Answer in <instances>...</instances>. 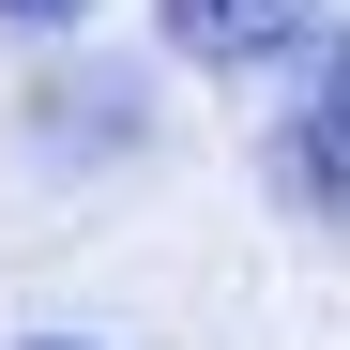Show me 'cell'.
<instances>
[{
    "label": "cell",
    "mask_w": 350,
    "mask_h": 350,
    "mask_svg": "<svg viewBox=\"0 0 350 350\" xmlns=\"http://www.w3.org/2000/svg\"><path fill=\"white\" fill-rule=\"evenodd\" d=\"M274 183L305 198V213H350V31L320 46L305 107H289V137H274Z\"/></svg>",
    "instance_id": "1"
},
{
    "label": "cell",
    "mask_w": 350,
    "mask_h": 350,
    "mask_svg": "<svg viewBox=\"0 0 350 350\" xmlns=\"http://www.w3.org/2000/svg\"><path fill=\"white\" fill-rule=\"evenodd\" d=\"M305 31H320V0H167V46L213 62V77H259V62H289Z\"/></svg>",
    "instance_id": "2"
},
{
    "label": "cell",
    "mask_w": 350,
    "mask_h": 350,
    "mask_svg": "<svg viewBox=\"0 0 350 350\" xmlns=\"http://www.w3.org/2000/svg\"><path fill=\"white\" fill-rule=\"evenodd\" d=\"M92 0H0V31H77Z\"/></svg>",
    "instance_id": "3"
},
{
    "label": "cell",
    "mask_w": 350,
    "mask_h": 350,
    "mask_svg": "<svg viewBox=\"0 0 350 350\" xmlns=\"http://www.w3.org/2000/svg\"><path fill=\"white\" fill-rule=\"evenodd\" d=\"M16 350H92V335H16Z\"/></svg>",
    "instance_id": "4"
}]
</instances>
